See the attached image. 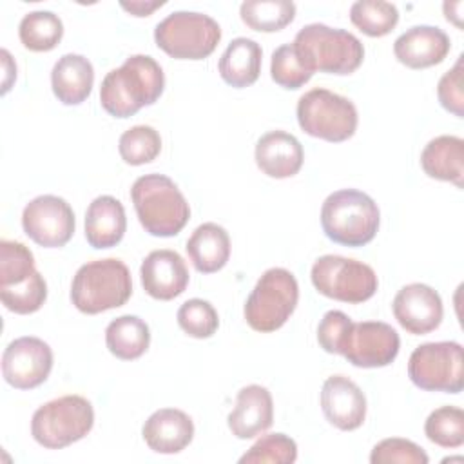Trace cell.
I'll use <instances>...</instances> for the list:
<instances>
[{"instance_id": "6da1fadb", "label": "cell", "mask_w": 464, "mask_h": 464, "mask_svg": "<svg viewBox=\"0 0 464 464\" xmlns=\"http://www.w3.org/2000/svg\"><path fill=\"white\" fill-rule=\"evenodd\" d=\"M165 87L160 63L149 54H132L118 69L105 74L100 103L114 118H129L141 107L158 102Z\"/></svg>"}, {"instance_id": "7a4b0ae2", "label": "cell", "mask_w": 464, "mask_h": 464, "mask_svg": "<svg viewBox=\"0 0 464 464\" xmlns=\"http://www.w3.org/2000/svg\"><path fill=\"white\" fill-rule=\"evenodd\" d=\"M136 216L150 236L170 237L183 230L190 207L178 185L163 174L140 176L130 188Z\"/></svg>"}, {"instance_id": "3957f363", "label": "cell", "mask_w": 464, "mask_h": 464, "mask_svg": "<svg viewBox=\"0 0 464 464\" xmlns=\"http://www.w3.org/2000/svg\"><path fill=\"white\" fill-rule=\"evenodd\" d=\"M292 45L299 62L312 74L315 71L350 74L359 69L364 58V47L355 34L324 24L304 25L295 34Z\"/></svg>"}, {"instance_id": "277c9868", "label": "cell", "mask_w": 464, "mask_h": 464, "mask_svg": "<svg viewBox=\"0 0 464 464\" xmlns=\"http://www.w3.org/2000/svg\"><path fill=\"white\" fill-rule=\"evenodd\" d=\"M381 223L377 203L361 190L341 188L332 192L321 207V227L324 236L344 246L368 245Z\"/></svg>"}, {"instance_id": "5b68a950", "label": "cell", "mask_w": 464, "mask_h": 464, "mask_svg": "<svg viewBox=\"0 0 464 464\" xmlns=\"http://www.w3.org/2000/svg\"><path fill=\"white\" fill-rule=\"evenodd\" d=\"M132 294L127 265L116 257L82 265L71 283L72 304L89 315L123 306Z\"/></svg>"}, {"instance_id": "8992f818", "label": "cell", "mask_w": 464, "mask_h": 464, "mask_svg": "<svg viewBox=\"0 0 464 464\" xmlns=\"http://www.w3.org/2000/svg\"><path fill=\"white\" fill-rule=\"evenodd\" d=\"M94 424L92 404L82 395H63L40 406L31 419L33 439L47 450H62L83 439Z\"/></svg>"}, {"instance_id": "52a82bcc", "label": "cell", "mask_w": 464, "mask_h": 464, "mask_svg": "<svg viewBox=\"0 0 464 464\" xmlns=\"http://www.w3.org/2000/svg\"><path fill=\"white\" fill-rule=\"evenodd\" d=\"M299 301V286L286 268H268L256 283L245 303V319L256 332H276L294 314Z\"/></svg>"}, {"instance_id": "ba28073f", "label": "cell", "mask_w": 464, "mask_h": 464, "mask_svg": "<svg viewBox=\"0 0 464 464\" xmlns=\"http://www.w3.org/2000/svg\"><path fill=\"white\" fill-rule=\"evenodd\" d=\"M156 45L178 60H203L221 40L219 24L203 13L174 11L154 29Z\"/></svg>"}, {"instance_id": "9c48e42d", "label": "cell", "mask_w": 464, "mask_h": 464, "mask_svg": "<svg viewBox=\"0 0 464 464\" xmlns=\"http://www.w3.org/2000/svg\"><path fill=\"white\" fill-rule=\"evenodd\" d=\"M297 121L308 136L339 143L355 134L359 118L348 98L317 87L299 98Z\"/></svg>"}, {"instance_id": "30bf717a", "label": "cell", "mask_w": 464, "mask_h": 464, "mask_svg": "<svg viewBox=\"0 0 464 464\" xmlns=\"http://www.w3.org/2000/svg\"><path fill=\"white\" fill-rule=\"evenodd\" d=\"M310 277L315 290L324 297L352 304L368 301L379 286L377 274L370 265L334 254L315 259Z\"/></svg>"}, {"instance_id": "8fae6325", "label": "cell", "mask_w": 464, "mask_h": 464, "mask_svg": "<svg viewBox=\"0 0 464 464\" xmlns=\"http://www.w3.org/2000/svg\"><path fill=\"white\" fill-rule=\"evenodd\" d=\"M408 377L426 392L460 393L464 388L462 346L455 341L417 346L408 361Z\"/></svg>"}, {"instance_id": "7c38bea8", "label": "cell", "mask_w": 464, "mask_h": 464, "mask_svg": "<svg viewBox=\"0 0 464 464\" xmlns=\"http://www.w3.org/2000/svg\"><path fill=\"white\" fill-rule=\"evenodd\" d=\"M399 348V334L388 323L352 321L343 334L339 355L357 368H382L395 361Z\"/></svg>"}, {"instance_id": "4fadbf2b", "label": "cell", "mask_w": 464, "mask_h": 464, "mask_svg": "<svg viewBox=\"0 0 464 464\" xmlns=\"http://www.w3.org/2000/svg\"><path fill=\"white\" fill-rule=\"evenodd\" d=\"M24 232L40 246L58 248L69 243L74 234V212L71 205L53 194L31 199L22 212Z\"/></svg>"}, {"instance_id": "5bb4252c", "label": "cell", "mask_w": 464, "mask_h": 464, "mask_svg": "<svg viewBox=\"0 0 464 464\" xmlns=\"http://www.w3.org/2000/svg\"><path fill=\"white\" fill-rule=\"evenodd\" d=\"M53 370V350L38 337H18L2 353V375L16 390H33L47 381Z\"/></svg>"}, {"instance_id": "9a60e30c", "label": "cell", "mask_w": 464, "mask_h": 464, "mask_svg": "<svg viewBox=\"0 0 464 464\" xmlns=\"http://www.w3.org/2000/svg\"><path fill=\"white\" fill-rule=\"evenodd\" d=\"M397 323L413 335H424L439 328L442 321V299L424 283L402 286L392 303Z\"/></svg>"}, {"instance_id": "2e32d148", "label": "cell", "mask_w": 464, "mask_h": 464, "mask_svg": "<svg viewBox=\"0 0 464 464\" xmlns=\"http://www.w3.org/2000/svg\"><path fill=\"white\" fill-rule=\"evenodd\" d=\"M321 408L326 420L343 431L357 430L366 419V397L344 375H332L323 382Z\"/></svg>"}, {"instance_id": "e0dca14e", "label": "cell", "mask_w": 464, "mask_h": 464, "mask_svg": "<svg viewBox=\"0 0 464 464\" xmlns=\"http://www.w3.org/2000/svg\"><path fill=\"white\" fill-rule=\"evenodd\" d=\"M143 290L158 299L170 301L181 295L188 285V270L183 257L176 250H152L140 268Z\"/></svg>"}, {"instance_id": "ac0fdd59", "label": "cell", "mask_w": 464, "mask_h": 464, "mask_svg": "<svg viewBox=\"0 0 464 464\" xmlns=\"http://www.w3.org/2000/svg\"><path fill=\"white\" fill-rule=\"evenodd\" d=\"M451 49L450 36L435 25H413L395 44V58L410 69H426L440 63Z\"/></svg>"}, {"instance_id": "d6986e66", "label": "cell", "mask_w": 464, "mask_h": 464, "mask_svg": "<svg viewBox=\"0 0 464 464\" xmlns=\"http://www.w3.org/2000/svg\"><path fill=\"white\" fill-rule=\"evenodd\" d=\"M274 420L272 395L265 386L248 384L237 392L236 406L228 413V430L237 439H254L266 431Z\"/></svg>"}, {"instance_id": "ffe728a7", "label": "cell", "mask_w": 464, "mask_h": 464, "mask_svg": "<svg viewBox=\"0 0 464 464\" xmlns=\"http://www.w3.org/2000/svg\"><path fill=\"white\" fill-rule=\"evenodd\" d=\"M256 163L270 178L283 179L295 176L304 160L299 140L285 130H270L256 143Z\"/></svg>"}, {"instance_id": "44dd1931", "label": "cell", "mask_w": 464, "mask_h": 464, "mask_svg": "<svg viewBox=\"0 0 464 464\" xmlns=\"http://www.w3.org/2000/svg\"><path fill=\"white\" fill-rule=\"evenodd\" d=\"M143 440L156 453H179L194 437L192 419L176 408L156 410L143 424Z\"/></svg>"}, {"instance_id": "7402d4cb", "label": "cell", "mask_w": 464, "mask_h": 464, "mask_svg": "<svg viewBox=\"0 0 464 464\" xmlns=\"http://www.w3.org/2000/svg\"><path fill=\"white\" fill-rule=\"evenodd\" d=\"M127 230L125 208L112 196H98L85 212V239L92 248L116 246Z\"/></svg>"}, {"instance_id": "603a6c76", "label": "cell", "mask_w": 464, "mask_h": 464, "mask_svg": "<svg viewBox=\"0 0 464 464\" xmlns=\"http://www.w3.org/2000/svg\"><path fill=\"white\" fill-rule=\"evenodd\" d=\"M94 69L82 54H63L51 71V87L63 105H80L92 91Z\"/></svg>"}, {"instance_id": "cb8c5ba5", "label": "cell", "mask_w": 464, "mask_h": 464, "mask_svg": "<svg viewBox=\"0 0 464 464\" xmlns=\"http://www.w3.org/2000/svg\"><path fill=\"white\" fill-rule=\"evenodd\" d=\"M422 170L440 181L464 187V140L459 136H437L420 152Z\"/></svg>"}, {"instance_id": "d4e9b609", "label": "cell", "mask_w": 464, "mask_h": 464, "mask_svg": "<svg viewBox=\"0 0 464 464\" xmlns=\"http://www.w3.org/2000/svg\"><path fill=\"white\" fill-rule=\"evenodd\" d=\"M261 45L252 38H234L219 58L218 69L225 83L243 89L252 85L261 72Z\"/></svg>"}, {"instance_id": "484cf974", "label": "cell", "mask_w": 464, "mask_h": 464, "mask_svg": "<svg viewBox=\"0 0 464 464\" xmlns=\"http://www.w3.org/2000/svg\"><path fill=\"white\" fill-rule=\"evenodd\" d=\"M185 248L198 272L212 274L227 265L230 257V237L221 225L203 223L192 232Z\"/></svg>"}, {"instance_id": "4316f807", "label": "cell", "mask_w": 464, "mask_h": 464, "mask_svg": "<svg viewBox=\"0 0 464 464\" xmlns=\"http://www.w3.org/2000/svg\"><path fill=\"white\" fill-rule=\"evenodd\" d=\"M105 344L121 361L138 359L150 344L149 324L138 315H120L105 328Z\"/></svg>"}, {"instance_id": "83f0119b", "label": "cell", "mask_w": 464, "mask_h": 464, "mask_svg": "<svg viewBox=\"0 0 464 464\" xmlns=\"http://www.w3.org/2000/svg\"><path fill=\"white\" fill-rule=\"evenodd\" d=\"M239 14L250 29L276 33L294 20L295 4L290 0H246L241 4Z\"/></svg>"}, {"instance_id": "f1b7e54d", "label": "cell", "mask_w": 464, "mask_h": 464, "mask_svg": "<svg viewBox=\"0 0 464 464\" xmlns=\"http://www.w3.org/2000/svg\"><path fill=\"white\" fill-rule=\"evenodd\" d=\"M18 36L25 49L45 53L60 44L63 36V24L60 16L51 11H33L22 18Z\"/></svg>"}, {"instance_id": "f546056e", "label": "cell", "mask_w": 464, "mask_h": 464, "mask_svg": "<svg viewBox=\"0 0 464 464\" xmlns=\"http://www.w3.org/2000/svg\"><path fill=\"white\" fill-rule=\"evenodd\" d=\"M350 20L364 34L379 38L393 31L399 22V11L384 0H359L350 7Z\"/></svg>"}, {"instance_id": "4dcf8cb0", "label": "cell", "mask_w": 464, "mask_h": 464, "mask_svg": "<svg viewBox=\"0 0 464 464\" xmlns=\"http://www.w3.org/2000/svg\"><path fill=\"white\" fill-rule=\"evenodd\" d=\"M120 156L129 165H145L158 158L161 150V138L150 125H134L127 129L118 141Z\"/></svg>"}, {"instance_id": "1f68e13d", "label": "cell", "mask_w": 464, "mask_h": 464, "mask_svg": "<svg viewBox=\"0 0 464 464\" xmlns=\"http://www.w3.org/2000/svg\"><path fill=\"white\" fill-rule=\"evenodd\" d=\"M426 437L442 448H459L464 444V411L457 406H440L433 410L424 422Z\"/></svg>"}, {"instance_id": "d6a6232c", "label": "cell", "mask_w": 464, "mask_h": 464, "mask_svg": "<svg viewBox=\"0 0 464 464\" xmlns=\"http://www.w3.org/2000/svg\"><path fill=\"white\" fill-rule=\"evenodd\" d=\"M0 299L4 306L14 314H20V315L34 314L42 308V304L47 299L45 279L36 270L33 276H29L22 283H16L11 286H0Z\"/></svg>"}, {"instance_id": "836d02e7", "label": "cell", "mask_w": 464, "mask_h": 464, "mask_svg": "<svg viewBox=\"0 0 464 464\" xmlns=\"http://www.w3.org/2000/svg\"><path fill=\"white\" fill-rule=\"evenodd\" d=\"M297 459V444L285 433H268L252 444L239 464H292Z\"/></svg>"}, {"instance_id": "e575fe53", "label": "cell", "mask_w": 464, "mask_h": 464, "mask_svg": "<svg viewBox=\"0 0 464 464\" xmlns=\"http://www.w3.org/2000/svg\"><path fill=\"white\" fill-rule=\"evenodd\" d=\"M36 272L33 252L20 241H0V286L25 281Z\"/></svg>"}, {"instance_id": "d590c367", "label": "cell", "mask_w": 464, "mask_h": 464, "mask_svg": "<svg viewBox=\"0 0 464 464\" xmlns=\"http://www.w3.org/2000/svg\"><path fill=\"white\" fill-rule=\"evenodd\" d=\"M178 324L187 335L194 339H207L216 334L219 326V317L216 308L208 301L194 297L179 306Z\"/></svg>"}, {"instance_id": "8d00e7d4", "label": "cell", "mask_w": 464, "mask_h": 464, "mask_svg": "<svg viewBox=\"0 0 464 464\" xmlns=\"http://www.w3.org/2000/svg\"><path fill=\"white\" fill-rule=\"evenodd\" d=\"M270 76L285 89H299L312 78V72L299 62L294 45L283 44L272 53Z\"/></svg>"}, {"instance_id": "74e56055", "label": "cell", "mask_w": 464, "mask_h": 464, "mask_svg": "<svg viewBox=\"0 0 464 464\" xmlns=\"http://www.w3.org/2000/svg\"><path fill=\"white\" fill-rule=\"evenodd\" d=\"M426 451L408 439H384L370 453L372 464H428Z\"/></svg>"}, {"instance_id": "f35d334b", "label": "cell", "mask_w": 464, "mask_h": 464, "mask_svg": "<svg viewBox=\"0 0 464 464\" xmlns=\"http://www.w3.org/2000/svg\"><path fill=\"white\" fill-rule=\"evenodd\" d=\"M437 98L440 105L455 114L457 118H464V91H462V56L455 62V65L446 71L437 83Z\"/></svg>"}, {"instance_id": "ab89813d", "label": "cell", "mask_w": 464, "mask_h": 464, "mask_svg": "<svg viewBox=\"0 0 464 464\" xmlns=\"http://www.w3.org/2000/svg\"><path fill=\"white\" fill-rule=\"evenodd\" d=\"M350 323H352V319L341 310L326 312L317 326L319 346L328 353H339V344H341L343 334Z\"/></svg>"}, {"instance_id": "60d3db41", "label": "cell", "mask_w": 464, "mask_h": 464, "mask_svg": "<svg viewBox=\"0 0 464 464\" xmlns=\"http://www.w3.org/2000/svg\"><path fill=\"white\" fill-rule=\"evenodd\" d=\"M165 2L163 0H156V2H143V0H134V2H120V5L130 13L132 16H149L154 9L161 7Z\"/></svg>"}]
</instances>
